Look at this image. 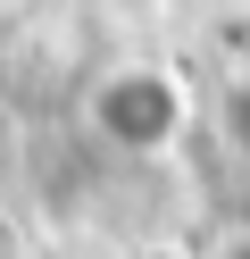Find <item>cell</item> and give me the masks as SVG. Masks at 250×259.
Segmentation results:
<instances>
[{
    "instance_id": "cell-3",
    "label": "cell",
    "mask_w": 250,
    "mask_h": 259,
    "mask_svg": "<svg viewBox=\"0 0 250 259\" xmlns=\"http://www.w3.org/2000/svg\"><path fill=\"white\" fill-rule=\"evenodd\" d=\"M133 259H209V251H183V242H159V251H133Z\"/></svg>"
},
{
    "instance_id": "cell-1",
    "label": "cell",
    "mask_w": 250,
    "mask_h": 259,
    "mask_svg": "<svg viewBox=\"0 0 250 259\" xmlns=\"http://www.w3.org/2000/svg\"><path fill=\"white\" fill-rule=\"evenodd\" d=\"M75 117H83V134H92L100 151H117V159H167L192 134V84H183V67H167V59H109V67L83 84Z\"/></svg>"
},
{
    "instance_id": "cell-4",
    "label": "cell",
    "mask_w": 250,
    "mask_h": 259,
    "mask_svg": "<svg viewBox=\"0 0 250 259\" xmlns=\"http://www.w3.org/2000/svg\"><path fill=\"white\" fill-rule=\"evenodd\" d=\"M209 259H250V226H242V234L225 242V251H209Z\"/></svg>"
},
{
    "instance_id": "cell-2",
    "label": "cell",
    "mask_w": 250,
    "mask_h": 259,
    "mask_svg": "<svg viewBox=\"0 0 250 259\" xmlns=\"http://www.w3.org/2000/svg\"><path fill=\"white\" fill-rule=\"evenodd\" d=\"M225 109H233V117H225V134H233V159H242V176H250V84L233 92Z\"/></svg>"
}]
</instances>
